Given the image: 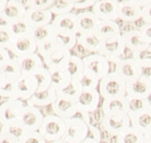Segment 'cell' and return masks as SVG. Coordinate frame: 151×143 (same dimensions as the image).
<instances>
[{
	"label": "cell",
	"mask_w": 151,
	"mask_h": 143,
	"mask_svg": "<svg viewBox=\"0 0 151 143\" xmlns=\"http://www.w3.org/2000/svg\"><path fill=\"white\" fill-rule=\"evenodd\" d=\"M127 83L117 73H109L99 81L98 92L103 100L126 96Z\"/></svg>",
	"instance_id": "1"
},
{
	"label": "cell",
	"mask_w": 151,
	"mask_h": 143,
	"mask_svg": "<svg viewBox=\"0 0 151 143\" xmlns=\"http://www.w3.org/2000/svg\"><path fill=\"white\" fill-rule=\"evenodd\" d=\"M84 75L100 81L110 73V63L107 58L99 54H89L83 58Z\"/></svg>",
	"instance_id": "2"
},
{
	"label": "cell",
	"mask_w": 151,
	"mask_h": 143,
	"mask_svg": "<svg viewBox=\"0 0 151 143\" xmlns=\"http://www.w3.org/2000/svg\"><path fill=\"white\" fill-rule=\"evenodd\" d=\"M66 123L63 119L55 115L45 116L38 132L46 142H54L61 140L65 133Z\"/></svg>",
	"instance_id": "3"
},
{
	"label": "cell",
	"mask_w": 151,
	"mask_h": 143,
	"mask_svg": "<svg viewBox=\"0 0 151 143\" xmlns=\"http://www.w3.org/2000/svg\"><path fill=\"white\" fill-rule=\"evenodd\" d=\"M66 129L62 140L68 143H80L88 137L89 129L83 118H72L65 121Z\"/></svg>",
	"instance_id": "4"
},
{
	"label": "cell",
	"mask_w": 151,
	"mask_h": 143,
	"mask_svg": "<svg viewBox=\"0 0 151 143\" xmlns=\"http://www.w3.org/2000/svg\"><path fill=\"white\" fill-rule=\"evenodd\" d=\"M101 126L108 134L118 136L131 126V120L129 115L125 113L105 114Z\"/></svg>",
	"instance_id": "5"
},
{
	"label": "cell",
	"mask_w": 151,
	"mask_h": 143,
	"mask_svg": "<svg viewBox=\"0 0 151 143\" xmlns=\"http://www.w3.org/2000/svg\"><path fill=\"white\" fill-rule=\"evenodd\" d=\"M114 73H117L126 83H134L142 77V69L132 58H121L116 64Z\"/></svg>",
	"instance_id": "6"
},
{
	"label": "cell",
	"mask_w": 151,
	"mask_h": 143,
	"mask_svg": "<svg viewBox=\"0 0 151 143\" xmlns=\"http://www.w3.org/2000/svg\"><path fill=\"white\" fill-rule=\"evenodd\" d=\"M37 91V84L35 78L29 75H21L13 83V99L28 101Z\"/></svg>",
	"instance_id": "7"
},
{
	"label": "cell",
	"mask_w": 151,
	"mask_h": 143,
	"mask_svg": "<svg viewBox=\"0 0 151 143\" xmlns=\"http://www.w3.org/2000/svg\"><path fill=\"white\" fill-rule=\"evenodd\" d=\"M27 104L25 101L18 99H6L0 104V124L11 123L19 120L21 113Z\"/></svg>",
	"instance_id": "8"
},
{
	"label": "cell",
	"mask_w": 151,
	"mask_h": 143,
	"mask_svg": "<svg viewBox=\"0 0 151 143\" xmlns=\"http://www.w3.org/2000/svg\"><path fill=\"white\" fill-rule=\"evenodd\" d=\"M100 102V94L98 89H83L80 97L76 101L78 113L81 115L93 113L98 109Z\"/></svg>",
	"instance_id": "9"
},
{
	"label": "cell",
	"mask_w": 151,
	"mask_h": 143,
	"mask_svg": "<svg viewBox=\"0 0 151 143\" xmlns=\"http://www.w3.org/2000/svg\"><path fill=\"white\" fill-rule=\"evenodd\" d=\"M93 14L99 21H116L119 19V1L118 0H99L91 8Z\"/></svg>",
	"instance_id": "10"
},
{
	"label": "cell",
	"mask_w": 151,
	"mask_h": 143,
	"mask_svg": "<svg viewBox=\"0 0 151 143\" xmlns=\"http://www.w3.org/2000/svg\"><path fill=\"white\" fill-rule=\"evenodd\" d=\"M126 49L127 48L123 36L120 35L117 37L101 41L100 48H99L97 54L107 58L108 61H113L121 59V56L125 53Z\"/></svg>",
	"instance_id": "11"
},
{
	"label": "cell",
	"mask_w": 151,
	"mask_h": 143,
	"mask_svg": "<svg viewBox=\"0 0 151 143\" xmlns=\"http://www.w3.org/2000/svg\"><path fill=\"white\" fill-rule=\"evenodd\" d=\"M72 53L70 50H67L62 47H57L49 55L43 59L44 67L49 71H59L66 70L70 62Z\"/></svg>",
	"instance_id": "12"
},
{
	"label": "cell",
	"mask_w": 151,
	"mask_h": 143,
	"mask_svg": "<svg viewBox=\"0 0 151 143\" xmlns=\"http://www.w3.org/2000/svg\"><path fill=\"white\" fill-rule=\"evenodd\" d=\"M8 50L14 58L23 57L37 52V42L32 34L14 37Z\"/></svg>",
	"instance_id": "13"
},
{
	"label": "cell",
	"mask_w": 151,
	"mask_h": 143,
	"mask_svg": "<svg viewBox=\"0 0 151 143\" xmlns=\"http://www.w3.org/2000/svg\"><path fill=\"white\" fill-rule=\"evenodd\" d=\"M27 12V8L24 1L21 0H8L4 10L0 14L1 24L10 25L17 21L24 19Z\"/></svg>",
	"instance_id": "14"
},
{
	"label": "cell",
	"mask_w": 151,
	"mask_h": 143,
	"mask_svg": "<svg viewBox=\"0 0 151 143\" xmlns=\"http://www.w3.org/2000/svg\"><path fill=\"white\" fill-rule=\"evenodd\" d=\"M43 119L44 116L39 108L26 105L21 113L19 121L29 132H38Z\"/></svg>",
	"instance_id": "15"
},
{
	"label": "cell",
	"mask_w": 151,
	"mask_h": 143,
	"mask_svg": "<svg viewBox=\"0 0 151 143\" xmlns=\"http://www.w3.org/2000/svg\"><path fill=\"white\" fill-rule=\"evenodd\" d=\"M124 42H125L126 48H128L132 53H137L140 52L147 47L150 46V44L146 41L144 38L143 34L141 33L140 29H134L126 32L122 33Z\"/></svg>",
	"instance_id": "16"
},
{
	"label": "cell",
	"mask_w": 151,
	"mask_h": 143,
	"mask_svg": "<svg viewBox=\"0 0 151 143\" xmlns=\"http://www.w3.org/2000/svg\"><path fill=\"white\" fill-rule=\"evenodd\" d=\"M100 21L92 11H83L77 14V32L78 34L94 33Z\"/></svg>",
	"instance_id": "17"
},
{
	"label": "cell",
	"mask_w": 151,
	"mask_h": 143,
	"mask_svg": "<svg viewBox=\"0 0 151 143\" xmlns=\"http://www.w3.org/2000/svg\"><path fill=\"white\" fill-rule=\"evenodd\" d=\"M52 111L55 116L67 121L69 119L75 118L78 114V109L76 102L72 100L63 98L61 96H57L55 102L51 105Z\"/></svg>",
	"instance_id": "18"
},
{
	"label": "cell",
	"mask_w": 151,
	"mask_h": 143,
	"mask_svg": "<svg viewBox=\"0 0 151 143\" xmlns=\"http://www.w3.org/2000/svg\"><path fill=\"white\" fill-rule=\"evenodd\" d=\"M53 15L50 10H31L27 9L24 20L29 24L32 29L50 25L53 20Z\"/></svg>",
	"instance_id": "19"
},
{
	"label": "cell",
	"mask_w": 151,
	"mask_h": 143,
	"mask_svg": "<svg viewBox=\"0 0 151 143\" xmlns=\"http://www.w3.org/2000/svg\"><path fill=\"white\" fill-rule=\"evenodd\" d=\"M142 17L141 8L135 4L134 0L119 1V19L123 22L134 23Z\"/></svg>",
	"instance_id": "20"
},
{
	"label": "cell",
	"mask_w": 151,
	"mask_h": 143,
	"mask_svg": "<svg viewBox=\"0 0 151 143\" xmlns=\"http://www.w3.org/2000/svg\"><path fill=\"white\" fill-rule=\"evenodd\" d=\"M126 96L138 99H148L151 96V81L141 77L134 83H127Z\"/></svg>",
	"instance_id": "21"
},
{
	"label": "cell",
	"mask_w": 151,
	"mask_h": 143,
	"mask_svg": "<svg viewBox=\"0 0 151 143\" xmlns=\"http://www.w3.org/2000/svg\"><path fill=\"white\" fill-rule=\"evenodd\" d=\"M15 59L17 60L18 64H19L22 75H32L39 68L44 67L43 60L37 52L23 57L15 58Z\"/></svg>",
	"instance_id": "22"
},
{
	"label": "cell",
	"mask_w": 151,
	"mask_h": 143,
	"mask_svg": "<svg viewBox=\"0 0 151 143\" xmlns=\"http://www.w3.org/2000/svg\"><path fill=\"white\" fill-rule=\"evenodd\" d=\"M57 98V91L52 86H50L46 90L37 91L28 101L27 105L32 107H46L52 105Z\"/></svg>",
	"instance_id": "23"
},
{
	"label": "cell",
	"mask_w": 151,
	"mask_h": 143,
	"mask_svg": "<svg viewBox=\"0 0 151 143\" xmlns=\"http://www.w3.org/2000/svg\"><path fill=\"white\" fill-rule=\"evenodd\" d=\"M94 34L99 40L104 41L117 36L122 35V30L117 22L113 21H100L98 27L96 28Z\"/></svg>",
	"instance_id": "24"
},
{
	"label": "cell",
	"mask_w": 151,
	"mask_h": 143,
	"mask_svg": "<svg viewBox=\"0 0 151 143\" xmlns=\"http://www.w3.org/2000/svg\"><path fill=\"white\" fill-rule=\"evenodd\" d=\"M57 32H77V14L68 13L60 16H54L52 23Z\"/></svg>",
	"instance_id": "25"
},
{
	"label": "cell",
	"mask_w": 151,
	"mask_h": 143,
	"mask_svg": "<svg viewBox=\"0 0 151 143\" xmlns=\"http://www.w3.org/2000/svg\"><path fill=\"white\" fill-rule=\"evenodd\" d=\"M101 109L104 115L113 113L129 114V101L126 96L120 97V98L103 100Z\"/></svg>",
	"instance_id": "26"
},
{
	"label": "cell",
	"mask_w": 151,
	"mask_h": 143,
	"mask_svg": "<svg viewBox=\"0 0 151 143\" xmlns=\"http://www.w3.org/2000/svg\"><path fill=\"white\" fill-rule=\"evenodd\" d=\"M129 120H131V126L145 134L151 129V109L129 116Z\"/></svg>",
	"instance_id": "27"
},
{
	"label": "cell",
	"mask_w": 151,
	"mask_h": 143,
	"mask_svg": "<svg viewBox=\"0 0 151 143\" xmlns=\"http://www.w3.org/2000/svg\"><path fill=\"white\" fill-rule=\"evenodd\" d=\"M0 132L5 133V134L11 136V137H13L16 140L20 141L29 132L21 124V121L19 120H17L6 124L4 126H1V127H0Z\"/></svg>",
	"instance_id": "28"
},
{
	"label": "cell",
	"mask_w": 151,
	"mask_h": 143,
	"mask_svg": "<svg viewBox=\"0 0 151 143\" xmlns=\"http://www.w3.org/2000/svg\"><path fill=\"white\" fill-rule=\"evenodd\" d=\"M84 50L91 52L92 54L98 53L100 48L101 40H99L94 33L89 34H78V44Z\"/></svg>",
	"instance_id": "29"
},
{
	"label": "cell",
	"mask_w": 151,
	"mask_h": 143,
	"mask_svg": "<svg viewBox=\"0 0 151 143\" xmlns=\"http://www.w3.org/2000/svg\"><path fill=\"white\" fill-rule=\"evenodd\" d=\"M50 75H51V86L56 91L64 89L73 80L66 70L50 71Z\"/></svg>",
	"instance_id": "30"
},
{
	"label": "cell",
	"mask_w": 151,
	"mask_h": 143,
	"mask_svg": "<svg viewBox=\"0 0 151 143\" xmlns=\"http://www.w3.org/2000/svg\"><path fill=\"white\" fill-rule=\"evenodd\" d=\"M0 70H1L2 74L4 75L7 83H14L22 75L19 64L14 57Z\"/></svg>",
	"instance_id": "31"
},
{
	"label": "cell",
	"mask_w": 151,
	"mask_h": 143,
	"mask_svg": "<svg viewBox=\"0 0 151 143\" xmlns=\"http://www.w3.org/2000/svg\"><path fill=\"white\" fill-rule=\"evenodd\" d=\"M55 41L59 47L71 51L78 44V34L75 32H57L56 30Z\"/></svg>",
	"instance_id": "32"
},
{
	"label": "cell",
	"mask_w": 151,
	"mask_h": 143,
	"mask_svg": "<svg viewBox=\"0 0 151 143\" xmlns=\"http://www.w3.org/2000/svg\"><path fill=\"white\" fill-rule=\"evenodd\" d=\"M68 74L70 75L73 80H81V78L84 75V69H83V59L78 55H73L72 54L70 62L68 64V67L66 69Z\"/></svg>",
	"instance_id": "33"
},
{
	"label": "cell",
	"mask_w": 151,
	"mask_h": 143,
	"mask_svg": "<svg viewBox=\"0 0 151 143\" xmlns=\"http://www.w3.org/2000/svg\"><path fill=\"white\" fill-rule=\"evenodd\" d=\"M55 34H56V29L53 27L52 24L35 29H32V35L34 37L35 41L37 42V44L55 39Z\"/></svg>",
	"instance_id": "34"
},
{
	"label": "cell",
	"mask_w": 151,
	"mask_h": 143,
	"mask_svg": "<svg viewBox=\"0 0 151 143\" xmlns=\"http://www.w3.org/2000/svg\"><path fill=\"white\" fill-rule=\"evenodd\" d=\"M117 143H144V134L129 126L117 136Z\"/></svg>",
	"instance_id": "35"
},
{
	"label": "cell",
	"mask_w": 151,
	"mask_h": 143,
	"mask_svg": "<svg viewBox=\"0 0 151 143\" xmlns=\"http://www.w3.org/2000/svg\"><path fill=\"white\" fill-rule=\"evenodd\" d=\"M83 87H81L80 81L78 80H72L71 83L64 89L57 91V96H61L63 98L72 100V101H77L80 97Z\"/></svg>",
	"instance_id": "36"
},
{
	"label": "cell",
	"mask_w": 151,
	"mask_h": 143,
	"mask_svg": "<svg viewBox=\"0 0 151 143\" xmlns=\"http://www.w3.org/2000/svg\"><path fill=\"white\" fill-rule=\"evenodd\" d=\"M37 84V91L46 90L51 86V75L50 71L45 67L39 68L32 75Z\"/></svg>",
	"instance_id": "37"
},
{
	"label": "cell",
	"mask_w": 151,
	"mask_h": 143,
	"mask_svg": "<svg viewBox=\"0 0 151 143\" xmlns=\"http://www.w3.org/2000/svg\"><path fill=\"white\" fill-rule=\"evenodd\" d=\"M129 101V117L132 115L138 114L140 112L151 109V102L148 99H138L126 96Z\"/></svg>",
	"instance_id": "38"
},
{
	"label": "cell",
	"mask_w": 151,
	"mask_h": 143,
	"mask_svg": "<svg viewBox=\"0 0 151 143\" xmlns=\"http://www.w3.org/2000/svg\"><path fill=\"white\" fill-rule=\"evenodd\" d=\"M73 0H54V3L49 8L53 16H60L68 13H72L74 9Z\"/></svg>",
	"instance_id": "39"
},
{
	"label": "cell",
	"mask_w": 151,
	"mask_h": 143,
	"mask_svg": "<svg viewBox=\"0 0 151 143\" xmlns=\"http://www.w3.org/2000/svg\"><path fill=\"white\" fill-rule=\"evenodd\" d=\"M7 26L14 37L29 35V34H32V29L29 26V24L24 19L17 21V22L12 23L10 25H7Z\"/></svg>",
	"instance_id": "40"
},
{
	"label": "cell",
	"mask_w": 151,
	"mask_h": 143,
	"mask_svg": "<svg viewBox=\"0 0 151 143\" xmlns=\"http://www.w3.org/2000/svg\"><path fill=\"white\" fill-rule=\"evenodd\" d=\"M132 59L141 67V69L151 67V45L140 52L132 54Z\"/></svg>",
	"instance_id": "41"
},
{
	"label": "cell",
	"mask_w": 151,
	"mask_h": 143,
	"mask_svg": "<svg viewBox=\"0 0 151 143\" xmlns=\"http://www.w3.org/2000/svg\"><path fill=\"white\" fill-rule=\"evenodd\" d=\"M14 39V36L9 29L7 25L1 24L0 25V48L8 49Z\"/></svg>",
	"instance_id": "42"
},
{
	"label": "cell",
	"mask_w": 151,
	"mask_h": 143,
	"mask_svg": "<svg viewBox=\"0 0 151 143\" xmlns=\"http://www.w3.org/2000/svg\"><path fill=\"white\" fill-rule=\"evenodd\" d=\"M54 0H28L24 1L27 9L31 10H48L52 4Z\"/></svg>",
	"instance_id": "43"
},
{
	"label": "cell",
	"mask_w": 151,
	"mask_h": 143,
	"mask_svg": "<svg viewBox=\"0 0 151 143\" xmlns=\"http://www.w3.org/2000/svg\"><path fill=\"white\" fill-rule=\"evenodd\" d=\"M57 47H58V45H57L55 39L48 40V41L42 42V43L37 44V53L42 58V60H43L45 57L49 55V54L52 52L54 49H56Z\"/></svg>",
	"instance_id": "44"
},
{
	"label": "cell",
	"mask_w": 151,
	"mask_h": 143,
	"mask_svg": "<svg viewBox=\"0 0 151 143\" xmlns=\"http://www.w3.org/2000/svg\"><path fill=\"white\" fill-rule=\"evenodd\" d=\"M19 143H46V141L38 132H32L27 133Z\"/></svg>",
	"instance_id": "45"
},
{
	"label": "cell",
	"mask_w": 151,
	"mask_h": 143,
	"mask_svg": "<svg viewBox=\"0 0 151 143\" xmlns=\"http://www.w3.org/2000/svg\"><path fill=\"white\" fill-rule=\"evenodd\" d=\"M80 83L83 89H90V88H93V89H97L98 86H99V81L95 80L93 78L86 77V75H83V77L81 78Z\"/></svg>",
	"instance_id": "46"
},
{
	"label": "cell",
	"mask_w": 151,
	"mask_h": 143,
	"mask_svg": "<svg viewBox=\"0 0 151 143\" xmlns=\"http://www.w3.org/2000/svg\"><path fill=\"white\" fill-rule=\"evenodd\" d=\"M96 0H78V1H75L74 3V9H78V10H81V9H87L92 8L94 6Z\"/></svg>",
	"instance_id": "47"
},
{
	"label": "cell",
	"mask_w": 151,
	"mask_h": 143,
	"mask_svg": "<svg viewBox=\"0 0 151 143\" xmlns=\"http://www.w3.org/2000/svg\"><path fill=\"white\" fill-rule=\"evenodd\" d=\"M13 56L9 52L8 49H4V48H0V69L2 68L5 64H7L10 61Z\"/></svg>",
	"instance_id": "48"
},
{
	"label": "cell",
	"mask_w": 151,
	"mask_h": 143,
	"mask_svg": "<svg viewBox=\"0 0 151 143\" xmlns=\"http://www.w3.org/2000/svg\"><path fill=\"white\" fill-rule=\"evenodd\" d=\"M141 11H142V17H141V19L143 20L145 25L151 24V2L148 3L146 6H144L141 9Z\"/></svg>",
	"instance_id": "49"
},
{
	"label": "cell",
	"mask_w": 151,
	"mask_h": 143,
	"mask_svg": "<svg viewBox=\"0 0 151 143\" xmlns=\"http://www.w3.org/2000/svg\"><path fill=\"white\" fill-rule=\"evenodd\" d=\"M141 33L143 34L144 38L146 39V41L151 45V24H147L140 29Z\"/></svg>",
	"instance_id": "50"
},
{
	"label": "cell",
	"mask_w": 151,
	"mask_h": 143,
	"mask_svg": "<svg viewBox=\"0 0 151 143\" xmlns=\"http://www.w3.org/2000/svg\"><path fill=\"white\" fill-rule=\"evenodd\" d=\"M0 143H19V141L5 133L0 132Z\"/></svg>",
	"instance_id": "51"
},
{
	"label": "cell",
	"mask_w": 151,
	"mask_h": 143,
	"mask_svg": "<svg viewBox=\"0 0 151 143\" xmlns=\"http://www.w3.org/2000/svg\"><path fill=\"white\" fill-rule=\"evenodd\" d=\"M142 78H146L147 80L151 81V67L150 68L142 69Z\"/></svg>",
	"instance_id": "52"
},
{
	"label": "cell",
	"mask_w": 151,
	"mask_h": 143,
	"mask_svg": "<svg viewBox=\"0 0 151 143\" xmlns=\"http://www.w3.org/2000/svg\"><path fill=\"white\" fill-rule=\"evenodd\" d=\"M80 143H100V141H98V140H96L95 138H93L92 136H88V137H86V139H84L83 141H81Z\"/></svg>",
	"instance_id": "53"
},
{
	"label": "cell",
	"mask_w": 151,
	"mask_h": 143,
	"mask_svg": "<svg viewBox=\"0 0 151 143\" xmlns=\"http://www.w3.org/2000/svg\"><path fill=\"white\" fill-rule=\"evenodd\" d=\"M6 83H7V81H6V78L4 77V75L2 74L1 70H0V88H2Z\"/></svg>",
	"instance_id": "54"
},
{
	"label": "cell",
	"mask_w": 151,
	"mask_h": 143,
	"mask_svg": "<svg viewBox=\"0 0 151 143\" xmlns=\"http://www.w3.org/2000/svg\"><path fill=\"white\" fill-rule=\"evenodd\" d=\"M144 143H151V129L144 134Z\"/></svg>",
	"instance_id": "55"
},
{
	"label": "cell",
	"mask_w": 151,
	"mask_h": 143,
	"mask_svg": "<svg viewBox=\"0 0 151 143\" xmlns=\"http://www.w3.org/2000/svg\"><path fill=\"white\" fill-rule=\"evenodd\" d=\"M7 1L8 0H0V14H1V12L4 10L6 4H7Z\"/></svg>",
	"instance_id": "56"
},
{
	"label": "cell",
	"mask_w": 151,
	"mask_h": 143,
	"mask_svg": "<svg viewBox=\"0 0 151 143\" xmlns=\"http://www.w3.org/2000/svg\"><path fill=\"white\" fill-rule=\"evenodd\" d=\"M51 143H68V142H66V141H64V140H58V141H54V142H51Z\"/></svg>",
	"instance_id": "57"
},
{
	"label": "cell",
	"mask_w": 151,
	"mask_h": 143,
	"mask_svg": "<svg viewBox=\"0 0 151 143\" xmlns=\"http://www.w3.org/2000/svg\"><path fill=\"white\" fill-rule=\"evenodd\" d=\"M0 25H1V20H0Z\"/></svg>",
	"instance_id": "58"
},
{
	"label": "cell",
	"mask_w": 151,
	"mask_h": 143,
	"mask_svg": "<svg viewBox=\"0 0 151 143\" xmlns=\"http://www.w3.org/2000/svg\"><path fill=\"white\" fill-rule=\"evenodd\" d=\"M0 104H1V103H0Z\"/></svg>",
	"instance_id": "59"
}]
</instances>
